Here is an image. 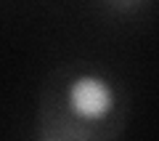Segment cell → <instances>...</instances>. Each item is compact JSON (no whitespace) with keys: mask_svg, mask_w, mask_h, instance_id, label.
Here are the masks:
<instances>
[{"mask_svg":"<svg viewBox=\"0 0 159 141\" xmlns=\"http://www.w3.org/2000/svg\"><path fill=\"white\" fill-rule=\"evenodd\" d=\"M66 112L80 123H101L117 109V90L111 80L96 72H82L66 83Z\"/></svg>","mask_w":159,"mask_h":141,"instance_id":"6da1fadb","label":"cell"},{"mask_svg":"<svg viewBox=\"0 0 159 141\" xmlns=\"http://www.w3.org/2000/svg\"><path fill=\"white\" fill-rule=\"evenodd\" d=\"M111 6H119V8H133L138 3V0H109Z\"/></svg>","mask_w":159,"mask_h":141,"instance_id":"7a4b0ae2","label":"cell"}]
</instances>
